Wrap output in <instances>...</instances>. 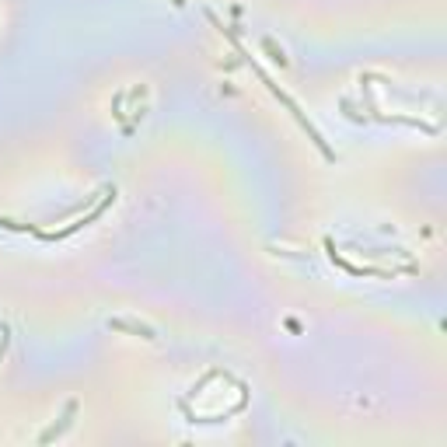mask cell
Masks as SVG:
<instances>
[{
	"label": "cell",
	"mask_w": 447,
	"mask_h": 447,
	"mask_svg": "<svg viewBox=\"0 0 447 447\" xmlns=\"http://www.w3.org/2000/svg\"><path fill=\"white\" fill-rule=\"evenodd\" d=\"M74 416H77V402H67V409H63V416H60V423H53L42 437H39V444H53L56 437H63L70 427H74Z\"/></svg>",
	"instance_id": "obj_1"
},
{
	"label": "cell",
	"mask_w": 447,
	"mask_h": 447,
	"mask_svg": "<svg viewBox=\"0 0 447 447\" xmlns=\"http://www.w3.org/2000/svg\"><path fill=\"white\" fill-rule=\"evenodd\" d=\"M108 329L133 332V336H140V339H147V343H154V339H158V332H154L151 325H144V322H130V318H112V322H108Z\"/></svg>",
	"instance_id": "obj_2"
}]
</instances>
